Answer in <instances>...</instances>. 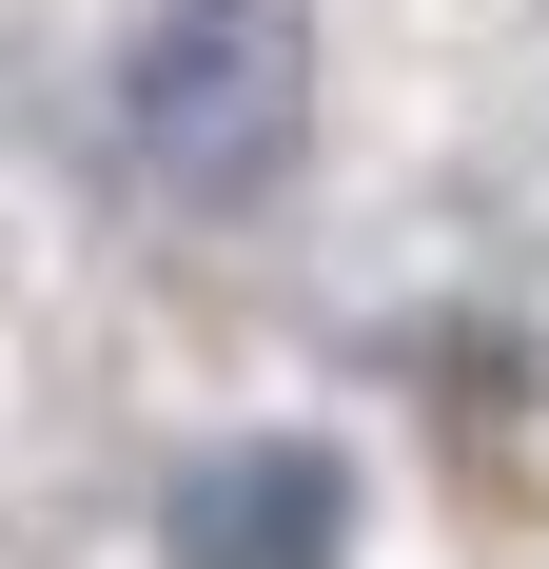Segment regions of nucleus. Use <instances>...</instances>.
I'll return each instance as SVG.
<instances>
[{
  "label": "nucleus",
  "mask_w": 549,
  "mask_h": 569,
  "mask_svg": "<svg viewBox=\"0 0 549 569\" xmlns=\"http://www.w3.org/2000/svg\"><path fill=\"white\" fill-rule=\"evenodd\" d=\"M295 99H315L295 0H177L158 40L118 59V158L177 177V197H256V177L295 158Z\"/></svg>",
  "instance_id": "obj_1"
},
{
  "label": "nucleus",
  "mask_w": 549,
  "mask_h": 569,
  "mask_svg": "<svg viewBox=\"0 0 549 569\" xmlns=\"http://www.w3.org/2000/svg\"><path fill=\"white\" fill-rule=\"evenodd\" d=\"M333 550H353V491L295 432H256V452H217L177 491V569H333Z\"/></svg>",
  "instance_id": "obj_2"
}]
</instances>
